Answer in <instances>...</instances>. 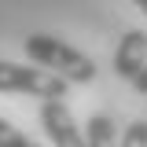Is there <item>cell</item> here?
I'll return each mask as SVG.
<instances>
[{
	"label": "cell",
	"mask_w": 147,
	"mask_h": 147,
	"mask_svg": "<svg viewBox=\"0 0 147 147\" xmlns=\"http://www.w3.org/2000/svg\"><path fill=\"white\" fill-rule=\"evenodd\" d=\"M22 48L30 55V63H37V66H44V70H52V74H63L70 85H92L96 74H99L96 63H92L85 52H77L74 44H63L59 37L30 33Z\"/></svg>",
	"instance_id": "obj_1"
},
{
	"label": "cell",
	"mask_w": 147,
	"mask_h": 147,
	"mask_svg": "<svg viewBox=\"0 0 147 147\" xmlns=\"http://www.w3.org/2000/svg\"><path fill=\"white\" fill-rule=\"evenodd\" d=\"M70 81L63 74H52L44 66H22V63H4L0 59V92H18V96H37V99H66Z\"/></svg>",
	"instance_id": "obj_2"
},
{
	"label": "cell",
	"mask_w": 147,
	"mask_h": 147,
	"mask_svg": "<svg viewBox=\"0 0 147 147\" xmlns=\"http://www.w3.org/2000/svg\"><path fill=\"white\" fill-rule=\"evenodd\" d=\"M40 129L52 140V147H88V136L77 129L63 99H40Z\"/></svg>",
	"instance_id": "obj_3"
},
{
	"label": "cell",
	"mask_w": 147,
	"mask_h": 147,
	"mask_svg": "<svg viewBox=\"0 0 147 147\" xmlns=\"http://www.w3.org/2000/svg\"><path fill=\"white\" fill-rule=\"evenodd\" d=\"M144 70H147V33L144 30H129L114 48V74L121 81H136Z\"/></svg>",
	"instance_id": "obj_4"
},
{
	"label": "cell",
	"mask_w": 147,
	"mask_h": 147,
	"mask_svg": "<svg viewBox=\"0 0 147 147\" xmlns=\"http://www.w3.org/2000/svg\"><path fill=\"white\" fill-rule=\"evenodd\" d=\"M85 136H88V147H118L121 136H118V125L110 114H92L88 125H85Z\"/></svg>",
	"instance_id": "obj_5"
},
{
	"label": "cell",
	"mask_w": 147,
	"mask_h": 147,
	"mask_svg": "<svg viewBox=\"0 0 147 147\" xmlns=\"http://www.w3.org/2000/svg\"><path fill=\"white\" fill-rule=\"evenodd\" d=\"M0 147H37V144L26 136V132H18L11 121H4V118H0Z\"/></svg>",
	"instance_id": "obj_6"
},
{
	"label": "cell",
	"mask_w": 147,
	"mask_h": 147,
	"mask_svg": "<svg viewBox=\"0 0 147 147\" xmlns=\"http://www.w3.org/2000/svg\"><path fill=\"white\" fill-rule=\"evenodd\" d=\"M118 147H147V121L140 118V121H132V125L121 132V144Z\"/></svg>",
	"instance_id": "obj_7"
},
{
	"label": "cell",
	"mask_w": 147,
	"mask_h": 147,
	"mask_svg": "<svg viewBox=\"0 0 147 147\" xmlns=\"http://www.w3.org/2000/svg\"><path fill=\"white\" fill-rule=\"evenodd\" d=\"M132 88L140 92V96H147V70L140 74V77H136V81H132Z\"/></svg>",
	"instance_id": "obj_8"
},
{
	"label": "cell",
	"mask_w": 147,
	"mask_h": 147,
	"mask_svg": "<svg viewBox=\"0 0 147 147\" xmlns=\"http://www.w3.org/2000/svg\"><path fill=\"white\" fill-rule=\"evenodd\" d=\"M132 4H136V7H140V11L147 15V0H132Z\"/></svg>",
	"instance_id": "obj_9"
}]
</instances>
